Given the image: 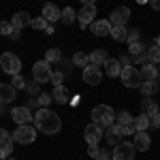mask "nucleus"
Segmentation results:
<instances>
[{"instance_id": "43", "label": "nucleus", "mask_w": 160, "mask_h": 160, "mask_svg": "<svg viewBox=\"0 0 160 160\" xmlns=\"http://www.w3.org/2000/svg\"><path fill=\"white\" fill-rule=\"evenodd\" d=\"M118 60H120V64H122V66H130V64H132V58H130V56H126V53H124V56H120Z\"/></svg>"}, {"instance_id": "1", "label": "nucleus", "mask_w": 160, "mask_h": 160, "mask_svg": "<svg viewBox=\"0 0 160 160\" xmlns=\"http://www.w3.org/2000/svg\"><path fill=\"white\" fill-rule=\"evenodd\" d=\"M34 126L43 135H58L62 128V120L58 113H53L49 107H41L34 113Z\"/></svg>"}, {"instance_id": "48", "label": "nucleus", "mask_w": 160, "mask_h": 160, "mask_svg": "<svg viewBox=\"0 0 160 160\" xmlns=\"http://www.w3.org/2000/svg\"><path fill=\"white\" fill-rule=\"evenodd\" d=\"M45 34H53V26H47V28H45Z\"/></svg>"}, {"instance_id": "41", "label": "nucleus", "mask_w": 160, "mask_h": 160, "mask_svg": "<svg viewBox=\"0 0 160 160\" xmlns=\"http://www.w3.org/2000/svg\"><path fill=\"white\" fill-rule=\"evenodd\" d=\"M94 160H113V156H111V152H109V149H100V152H98V156H96Z\"/></svg>"}, {"instance_id": "44", "label": "nucleus", "mask_w": 160, "mask_h": 160, "mask_svg": "<svg viewBox=\"0 0 160 160\" xmlns=\"http://www.w3.org/2000/svg\"><path fill=\"white\" fill-rule=\"evenodd\" d=\"M149 120H152V126H154V128H160V111L156 113V115H152Z\"/></svg>"}, {"instance_id": "8", "label": "nucleus", "mask_w": 160, "mask_h": 160, "mask_svg": "<svg viewBox=\"0 0 160 160\" xmlns=\"http://www.w3.org/2000/svg\"><path fill=\"white\" fill-rule=\"evenodd\" d=\"M135 143H120V145H115V149L111 152V156H113V160H135Z\"/></svg>"}, {"instance_id": "15", "label": "nucleus", "mask_w": 160, "mask_h": 160, "mask_svg": "<svg viewBox=\"0 0 160 160\" xmlns=\"http://www.w3.org/2000/svg\"><path fill=\"white\" fill-rule=\"evenodd\" d=\"M30 22H32L30 13H26V11H17V13H13L11 24H13V28H15V30H24L26 26H30Z\"/></svg>"}, {"instance_id": "11", "label": "nucleus", "mask_w": 160, "mask_h": 160, "mask_svg": "<svg viewBox=\"0 0 160 160\" xmlns=\"http://www.w3.org/2000/svg\"><path fill=\"white\" fill-rule=\"evenodd\" d=\"M13 143H15V139H13V132L4 130V128H0V158H2V160L11 156Z\"/></svg>"}, {"instance_id": "40", "label": "nucleus", "mask_w": 160, "mask_h": 160, "mask_svg": "<svg viewBox=\"0 0 160 160\" xmlns=\"http://www.w3.org/2000/svg\"><path fill=\"white\" fill-rule=\"evenodd\" d=\"M98 152H100L98 143H90V145H88V156H90V158H96V156H98Z\"/></svg>"}, {"instance_id": "50", "label": "nucleus", "mask_w": 160, "mask_h": 160, "mask_svg": "<svg viewBox=\"0 0 160 160\" xmlns=\"http://www.w3.org/2000/svg\"><path fill=\"white\" fill-rule=\"evenodd\" d=\"M135 2H139V4H145V2H149V0H135Z\"/></svg>"}, {"instance_id": "25", "label": "nucleus", "mask_w": 160, "mask_h": 160, "mask_svg": "<svg viewBox=\"0 0 160 160\" xmlns=\"http://www.w3.org/2000/svg\"><path fill=\"white\" fill-rule=\"evenodd\" d=\"M132 126H135L137 132H143V130H148L149 126H152V120H149L145 113H141V115H137V118H135V124H132Z\"/></svg>"}, {"instance_id": "39", "label": "nucleus", "mask_w": 160, "mask_h": 160, "mask_svg": "<svg viewBox=\"0 0 160 160\" xmlns=\"http://www.w3.org/2000/svg\"><path fill=\"white\" fill-rule=\"evenodd\" d=\"M62 81H64V73H62V71L51 73V83H53V88H56V86H62Z\"/></svg>"}, {"instance_id": "33", "label": "nucleus", "mask_w": 160, "mask_h": 160, "mask_svg": "<svg viewBox=\"0 0 160 160\" xmlns=\"http://www.w3.org/2000/svg\"><path fill=\"white\" fill-rule=\"evenodd\" d=\"M30 26L34 28V30H45L47 26H49V22L43 17V15H38V17H32V22H30Z\"/></svg>"}, {"instance_id": "37", "label": "nucleus", "mask_w": 160, "mask_h": 160, "mask_svg": "<svg viewBox=\"0 0 160 160\" xmlns=\"http://www.w3.org/2000/svg\"><path fill=\"white\" fill-rule=\"evenodd\" d=\"M15 30L11 22H0V37H11V32Z\"/></svg>"}, {"instance_id": "30", "label": "nucleus", "mask_w": 160, "mask_h": 160, "mask_svg": "<svg viewBox=\"0 0 160 160\" xmlns=\"http://www.w3.org/2000/svg\"><path fill=\"white\" fill-rule=\"evenodd\" d=\"M158 92V83L156 81H143L141 83V94L143 96H152V94H156Z\"/></svg>"}, {"instance_id": "29", "label": "nucleus", "mask_w": 160, "mask_h": 160, "mask_svg": "<svg viewBox=\"0 0 160 160\" xmlns=\"http://www.w3.org/2000/svg\"><path fill=\"white\" fill-rule=\"evenodd\" d=\"M73 64H75V66H79V68H86L88 64H90V56L83 53V51H77V53L73 56Z\"/></svg>"}, {"instance_id": "38", "label": "nucleus", "mask_w": 160, "mask_h": 160, "mask_svg": "<svg viewBox=\"0 0 160 160\" xmlns=\"http://www.w3.org/2000/svg\"><path fill=\"white\" fill-rule=\"evenodd\" d=\"M141 38V30L139 28H132V30H128V37H126V43H135Z\"/></svg>"}, {"instance_id": "47", "label": "nucleus", "mask_w": 160, "mask_h": 160, "mask_svg": "<svg viewBox=\"0 0 160 160\" xmlns=\"http://www.w3.org/2000/svg\"><path fill=\"white\" fill-rule=\"evenodd\" d=\"M149 4H152L154 11H160V0H149Z\"/></svg>"}, {"instance_id": "5", "label": "nucleus", "mask_w": 160, "mask_h": 160, "mask_svg": "<svg viewBox=\"0 0 160 160\" xmlns=\"http://www.w3.org/2000/svg\"><path fill=\"white\" fill-rule=\"evenodd\" d=\"M13 139H15V143H22V145L34 143V139H37V126H30V124L17 126L15 132H13Z\"/></svg>"}, {"instance_id": "46", "label": "nucleus", "mask_w": 160, "mask_h": 160, "mask_svg": "<svg viewBox=\"0 0 160 160\" xmlns=\"http://www.w3.org/2000/svg\"><path fill=\"white\" fill-rule=\"evenodd\" d=\"M19 37H22V30H13L9 38H11V41H19Z\"/></svg>"}, {"instance_id": "27", "label": "nucleus", "mask_w": 160, "mask_h": 160, "mask_svg": "<svg viewBox=\"0 0 160 160\" xmlns=\"http://www.w3.org/2000/svg\"><path fill=\"white\" fill-rule=\"evenodd\" d=\"M75 17H77V11H75V9H71V7H66V9H62V15H60L62 24H66V26L75 24Z\"/></svg>"}, {"instance_id": "6", "label": "nucleus", "mask_w": 160, "mask_h": 160, "mask_svg": "<svg viewBox=\"0 0 160 160\" xmlns=\"http://www.w3.org/2000/svg\"><path fill=\"white\" fill-rule=\"evenodd\" d=\"M51 66L47 60H38L34 62V66H32V77H34V81L37 83H47V81H51Z\"/></svg>"}, {"instance_id": "4", "label": "nucleus", "mask_w": 160, "mask_h": 160, "mask_svg": "<svg viewBox=\"0 0 160 160\" xmlns=\"http://www.w3.org/2000/svg\"><path fill=\"white\" fill-rule=\"evenodd\" d=\"M120 79L126 88H141V83H143V75L135 66H124L120 73Z\"/></svg>"}, {"instance_id": "10", "label": "nucleus", "mask_w": 160, "mask_h": 160, "mask_svg": "<svg viewBox=\"0 0 160 160\" xmlns=\"http://www.w3.org/2000/svg\"><path fill=\"white\" fill-rule=\"evenodd\" d=\"M11 118L17 126H24V124L34 122V113L30 111V107H13L11 111Z\"/></svg>"}, {"instance_id": "23", "label": "nucleus", "mask_w": 160, "mask_h": 160, "mask_svg": "<svg viewBox=\"0 0 160 160\" xmlns=\"http://www.w3.org/2000/svg\"><path fill=\"white\" fill-rule=\"evenodd\" d=\"M158 66L154 64V62H145L143 64V68H141V75H143V79L145 81H156V77H158Z\"/></svg>"}, {"instance_id": "2", "label": "nucleus", "mask_w": 160, "mask_h": 160, "mask_svg": "<svg viewBox=\"0 0 160 160\" xmlns=\"http://www.w3.org/2000/svg\"><path fill=\"white\" fill-rule=\"evenodd\" d=\"M115 118H118V113L109 105H96L92 109V122L100 124L102 128H109L111 124H115Z\"/></svg>"}, {"instance_id": "31", "label": "nucleus", "mask_w": 160, "mask_h": 160, "mask_svg": "<svg viewBox=\"0 0 160 160\" xmlns=\"http://www.w3.org/2000/svg\"><path fill=\"white\" fill-rule=\"evenodd\" d=\"M115 120H118V124H122V126H132V124H135V118H132L128 111H120Z\"/></svg>"}, {"instance_id": "18", "label": "nucleus", "mask_w": 160, "mask_h": 160, "mask_svg": "<svg viewBox=\"0 0 160 160\" xmlns=\"http://www.w3.org/2000/svg\"><path fill=\"white\" fill-rule=\"evenodd\" d=\"M41 15L49 22V24H53V22H58L60 19V15H62V11L56 7V4H51V2H47L45 7H43V11H41Z\"/></svg>"}, {"instance_id": "17", "label": "nucleus", "mask_w": 160, "mask_h": 160, "mask_svg": "<svg viewBox=\"0 0 160 160\" xmlns=\"http://www.w3.org/2000/svg\"><path fill=\"white\" fill-rule=\"evenodd\" d=\"M135 148H137V152H148L149 149V145H152V139H149V135H148V130H143V132H135Z\"/></svg>"}, {"instance_id": "35", "label": "nucleus", "mask_w": 160, "mask_h": 160, "mask_svg": "<svg viewBox=\"0 0 160 160\" xmlns=\"http://www.w3.org/2000/svg\"><path fill=\"white\" fill-rule=\"evenodd\" d=\"M128 53H130V56H139V53H143V43H141V41L128 43Z\"/></svg>"}, {"instance_id": "3", "label": "nucleus", "mask_w": 160, "mask_h": 160, "mask_svg": "<svg viewBox=\"0 0 160 160\" xmlns=\"http://www.w3.org/2000/svg\"><path fill=\"white\" fill-rule=\"evenodd\" d=\"M0 68L4 71L7 75H17L22 71V60L13 53V51H4L2 56H0Z\"/></svg>"}, {"instance_id": "14", "label": "nucleus", "mask_w": 160, "mask_h": 160, "mask_svg": "<svg viewBox=\"0 0 160 160\" xmlns=\"http://www.w3.org/2000/svg\"><path fill=\"white\" fill-rule=\"evenodd\" d=\"M124 137V126L122 124H111L109 126V130L105 132V139H107V143L109 145H120V139Z\"/></svg>"}, {"instance_id": "36", "label": "nucleus", "mask_w": 160, "mask_h": 160, "mask_svg": "<svg viewBox=\"0 0 160 160\" xmlns=\"http://www.w3.org/2000/svg\"><path fill=\"white\" fill-rule=\"evenodd\" d=\"M51 100H53V96H51V94H47V92H41V94L37 96V102L41 105V107H49Z\"/></svg>"}, {"instance_id": "16", "label": "nucleus", "mask_w": 160, "mask_h": 160, "mask_svg": "<svg viewBox=\"0 0 160 160\" xmlns=\"http://www.w3.org/2000/svg\"><path fill=\"white\" fill-rule=\"evenodd\" d=\"M111 22L109 19H96L94 24H92V34L94 37H107V34H111Z\"/></svg>"}, {"instance_id": "20", "label": "nucleus", "mask_w": 160, "mask_h": 160, "mask_svg": "<svg viewBox=\"0 0 160 160\" xmlns=\"http://www.w3.org/2000/svg\"><path fill=\"white\" fill-rule=\"evenodd\" d=\"M158 111H160V107L154 98H149V96L143 98V102H141V113H145L148 118H152V115H156Z\"/></svg>"}, {"instance_id": "26", "label": "nucleus", "mask_w": 160, "mask_h": 160, "mask_svg": "<svg viewBox=\"0 0 160 160\" xmlns=\"http://www.w3.org/2000/svg\"><path fill=\"white\" fill-rule=\"evenodd\" d=\"M111 37H113V41H118V43L126 41V37H128L126 26H113V28H111Z\"/></svg>"}, {"instance_id": "28", "label": "nucleus", "mask_w": 160, "mask_h": 160, "mask_svg": "<svg viewBox=\"0 0 160 160\" xmlns=\"http://www.w3.org/2000/svg\"><path fill=\"white\" fill-rule=\"evenodd\" d=\"M45 60L49 62V64H58V62H62V51L58 49V47H51V49H47V53H45Z\"/></svg>"}, {"instance_id": "52", "label": "nucleus", "mask_w": 160, "mask_h": 160, "mask_svg": "<svg viewBox=\"0 0 160 160\" xmlns=\"http://www.w3.org/2000/svg\"><path fill=\"white\" fill-rule=\"evenodd\" d=\"M4 160H15V158H11V156H9V158H4Z\"/></svg>"}, {"instance_id": "51", "label": "nucleus", "mask_w": 160, "mask_h": 160, "mask_svg": "<svg viewBox=\"0 0 160 160\" xmlns=\"http://www.w3.org/2000/svg\"><path fill=\"white\" fill-rule=\"evenodd\" d=\"M156 45H158V47H160V34H158V37H156Z\"/></svg>"}, {"instance_id": "34", "label": "nucleus", "mask_w": 160, "mask_h": 160, "mask_svg": "<svg viewBox=\"0 0 160 160\" xmlns=\"http://www.w3.org/2000/svg\"><path fill=\"white\" fill-rule=\"evenodd\" d=\"M11 86L15 88V90H26V86H28V83H26V79H24V77H22V75L17 73V75H13Z\"/></svg>"}, {"instance_id": "12", "label": "nucleus", "mask_w": 160, "mask_h": 160, "mask_svg": "<svg viewBox=\"0 0 160 160\" xmlns=\"http://www.w3.org/2000/svg\"><path fill=\"white\" fill-rule=\"evenodd\" d=\"M83 81L88 86H98L102 81V73H100V66H94V64H88L83 68Z\"/></svg>"}, {"instance_id": "19", "label": "nucleus", "mask_w": 160, "mask_h": 160, "mask_svg": "<svg viewBox=\"0 0 160 160\" xmlns=\"http://www.w3.org/2000/svg\"><path fill=\"white\" fill-rule=\"evenodd\" d=\"M15 88L11 83H0V105H7V102H13L15 100Z\"/></svg>"}, {"instance_id": "7", "label": "nucleus", "mask_w": 160, "mask_h": 160, "mask_svg": "<svg viewBox=\"0 0 160 160\" xmlns=\"http://www.w3.org/2000/svg\"><path fill=\"white\" fill-rule=\"evenodd\" d=\"M96 7L94 4H83L79 11H77V19H79V28L86 30L88 24H94L96 22Z\"/></svg>"}, {"instance_id": "53", "label": "nucleus", "mask_w": 160, "mask_h": 160, "mask_svg": "<svg viewBox=\"0 0 160 160\" xmlns=\"http://www.w3.org/2000/svg\"><path fill=\"white\" fill-rule=\"evenodd\" d=\"M158 64H160V62H158ZM158 71H160V66H158Z\"/></svg>"}, {"instance_id": "32", "label": "nucleus", "mask_w": 160, "mask_h": 160, "mask_svg": "<svg viewBox=\"0 0 160 160\" xmlns=\"http://www.w3.org/2000/svg\"><path fill=\"white\" fill-rule=\"evenodd\" d=\"M145 56H148V62H154V64H158V62H160V47H158V45L149 47V49L145 51Z\"/></svg>"}, {"instance_id": "45", "label": "nucleus", "mask_w": 160, "mask_h": 160, "mask_svg": "<svg viewBox=\"0 0 160 160\" xmlns=\"http://www.w3.org/2000/svg\"><path fill=\"white\" fill-rule=\"evenodd\" d=\"M38 86H41V83H37V81H34V83H28V86H26V90H28V92H30V94H37Z\"/></svg>"}, {"instance_id": "49", "label": "nucleus", "mask_w": 160, "mask_h": 160, "mask_svg": "<svg viewBox=\"0 0 160 160\" xmlns=\"http://www.w3.org/2000/svg\"><path fill=\"white\" fill-rule=\"evenodd\" d=\"M79 2H81V4H94L96 0H79Z\"/></svg>"}, {"instance_id": "24", "label": "nucleus", "mask_w": 160, "mask_h": 160, "mask_svg": "<svg viewBox=\"0 0 160 160\" xmlns=\"http://www.w3.org/2000/svg\"><path fill=\"white\" fill-rule=\"evenodd\" d=\"M109 60V53L102 49H94L92 53H90V64H94V66H100V64H105V62Z\"/></svg>"}, {"instance_id": "42", "label": "nucleus", "mask_w": 160, "mask_h": 160, "mask_svg": "<svg viewBox=\"0 0 160 160\" xmlns=\"http://www.w3.org/2000/svg\"><path fill=\"white\" fill-rule=\"evenodd\" d=\"M132 62H135V64H145V62H148L145 51H143V53H139V56H132Z\"/></svg>"}, {"instance_id": "13", "label": "nucleus", "mask_w": 160, "mask_h": 160, "mask_svg": "<svg viewBox=\"0 0 160 160\" xmlns=\"http://www.w3.org/2000/svg\"><path fill=\"white\" fill-rule=\"evenodd\" d=\"M128 19H130V9H128V7H118V9H113L111 15H109L111 26H126Z\"/></svg>"}, {"instance_id": "22", "label": "nucleus", "mask_w": 160, "mask_h": 160, "mask_svg": "<svg viewBox=\"0 0 160 160\" xmlns=\"http://www.w3.org/2000/svg\"><path fill=\"white\" fill-rule=\"evenodd\" d=\"M122 64H120V60L118 58H109V60L105 62V73L109 75V77H120V73H122Z\"/></svg>"}, {"instance_id": "9", "label": "nucleus", "mask_w": 160, "mask_h": 160, "mask_svg": "<svg viewBox=\"0 0 160 160\" xmlns=\"http://www.w3.org/2000/svg\"><path fill=\"white\" fill-rule=\"evenodd\" d=\"M83 139L88 141V145L90 143H100V139H105V128L96 122L88 124L86 130H83Z\"/></svg>"}, {"instance_id": "21", "label": "nucleus", "mask_w": 160, "mask_h": 160, "mask_svg": "<svg viewBox=\"0 0 160 160\" xmlns=\"http://www.w3.org/2000/svg\"><path fill=\"white\" fill-rule=\"evenodd\" d=\"M51 96H53V100H56L58 105H66V102L71 100V92H68L64 86H56L53 92H51Z\"/></svg>"}]
</instances>
